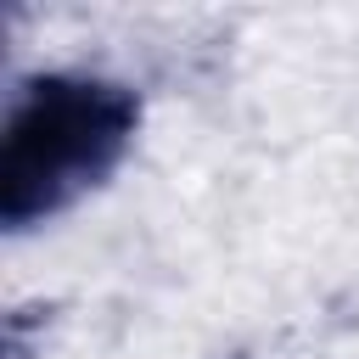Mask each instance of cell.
Instances as JSON below:
<instances>
[{"label":"cell","mask_w":359,"mask_h":359,"mask_svg":"<svg viewBox=\"0 0 359 359\" xmlns=\"http://www.w3.org/2000/svg\"><path fill=\"white\" fill-rule=\"evenodd\" d=\"M140 129V95L107 73H34L0 123V224L28 236L118 174Z\"/></svg>","instance_id":"obj_1"}]
</instances>
